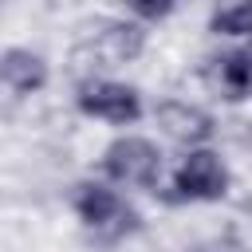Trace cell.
Segmentation results:
<instances>
[{"label": "cell", "mask_w": 252, "mask_h": 252, "mask_svg": "<svg viewBox=\"0 0 252 252\" xmlns=\"http://www.w3.org/2000/svg\"><path fill=\"white\" fill-rule=\"evenodd\" d=\"M106 181L130 189H154L161 177V150L142 134H118L98 158Z\"/></svg>", "instance_id": "cell-3"}, {"label": "cell", "mask_w": 252, "mask_h": 252, "mask_svg": "<svg viewBox=\"0 0 252 252\" xmlns=\"http://www.w3.org/2000/svg\"><path fill=\"white\" fill-rule=\"evenodd\" d=\"M71 209L94 236H102L110 244L126 240L142 228V213L118 197L114 181H79L71 193Z\"/></svg>", "instance_id": "cell-1"}, {"label": "cell", "mask_w": 252, "mask_h": 252, "mask_svg": "<svg viewBox=\"0 0 252 252\" xmlns=\"http://www.w3.org/2000/svg\"><path fill=\"white\" fill-rule=\"evenodd\" d=\"M0 71H4V87H8L16 98L39 94V91L47 87V79H51L47 59H43L39 51H32V47H8Z\"/></svg>", "instance_id": "cell-8"}, {"label": "cell", "mask_w": 252, "mask_h": 252, "mask_svg": "<svg viewBox=\"0 0 252 252\" xmlns=\"http://www.w3.org/2000/svg\"><path fill=\"white\" fill-rule=\"evenodd\" d=\"M209 32L224 39H248L252 35V0H220L209 16Z\"/></svg>", "instance_id": "cell-9"}, {"label": "cell", "mask_w": 252, "mask_h": 252, "mask_svg": "<svg viewBox=\"0 0 252 252\" xmlns=\"http://www.w3.org/2000/svg\"><path fill=\"white\" fill-rule=\"evenodd\" d=\"M201 252H236V248H228V244H220V240H213V244H205Z\"/></svg>", "instance_id": "cell-11"}, {"label": "cell", "mask_w": 252, "mask_h": 252, "mask_svg": "<svg viewBox=\"0 0 252 252\" xmlns=\"http://www.w3.org/2000/svg\"><path fill=\"white\" fill-rule=\"evenodd\" d=\"M154 122L161 126V134L165 138H173V142H181V146H205L213 134H217V122H213V114L205 110V106H197V102H185V98H165V102H158L154 106Z\"/></svg>", "instance_id": "cell-6"}, {"label": "cell", "mask_w": 252, "mask_h": 252, "mask_svg": "<svg viewBox=\"0 0 252 252\" xmlns=\"http://www.w3.org/2000/svg\"><path fill=\"white\" fill-rule=\"evenodd\" d=\"M232 177H228V165L220 161L217 150L209 146H193L181 165L173 169V185L161 193V201L169 205H189V201H220L228 193Z\"/></svg>", "instance_id": "cell-2"}, {"label": "cell", "mask_w": 252, "mask_h": 252, "mask_svg": "<svg viewBox=\"0 0 252 252\" xmlns=\"http://www.w3.org/2000/svg\"><path fill=\"white\" fill-rule=\"evenodd\" d=\"M87 51L106 67L134 63L146 51V28L138 20H98L87 35Z\"/></svg>", "instance_id": "cell-5"}, {"label": "cell", "mask_w": 252, "mask_h": 252, "mask_svg": "<svg viewBox=\"0 0 252 252\" xmlns=\"http://www.w3.org/2000/svg\"><path fill=\"white\" fill-rule=\"evenodd\" d=\"M209 83L220 91V98L228 102H244L252 98V43H240L232 51H220L209 59Z\"/></svg>", "instance_id": "cell-7"}, {"label": "cell", "mask_w": 252, "mask_h": 252, "mask_svg": "<svg viewBox=\"0 0 252 252\" xmlns=\"http://www.w3.org/2000/svg\"><path fill=\"white\" fill-rule=\"evenodd\" d=\"M75 106L79 114L87 118H98V122H110V126H134L146 106H142V94L126 83H114V79H83L79 91H75Z\"/></svg>", "instance_id": "cell-4"}, {"label": "cell", "mask_w": 252, "mask_h": 252, "mask_svg": "<svg viewBox=\"0 0 252 252\" xmlns=\"http://www.w3.org/2000/svg\"><path fill=\"white\" fill-rule=\"evenodd\" d=\"M122 4H126L138 20H150V24H154V20H165V16L177 8V0H122Z\"/></svg>", "instance_id": "cell-10"}]
</instances>
